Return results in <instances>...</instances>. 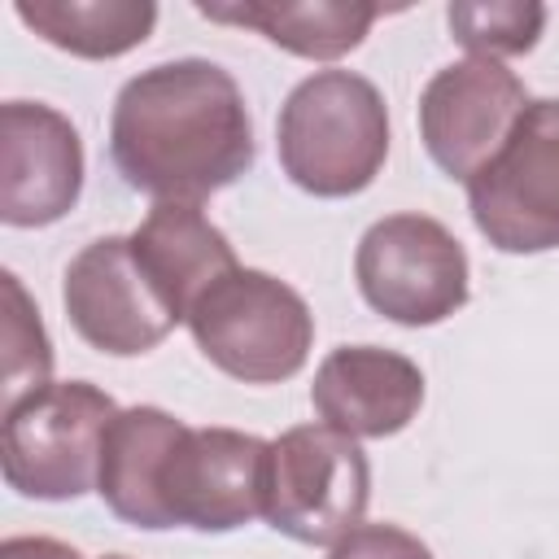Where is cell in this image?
<instances>
[{"label": "cell", "mask_w": 559, "mask_h": 559, "mask_svg": "<svg viewBox=\"0 0 559 559\" xmlns=\"http://www.w3.org/2000/svg\"><path fill=\"white\" fill-rule=\"evenodd\" d=\"M258 157L240 83L205 57L157 61L131 74L109 109V162L153 201L201 205Z\"/></svg>", "instance_id": "1"}, {"label": "cell", "mask_w": 559, "mask_h": 559, "mask_svg": "<svg viewBox=\"0 0 559 559\" xmlns=\"http://www.w3.org/2000/svg\"><path fill=\"white\" fill-rule=\"evenodd\" d=\"M275 153L284 175L323 201L358 197L389 157V109L371 79L314 70L280 105Z\"/></svg>", "instance_id": "2"}, {"label": "cell", "mask_w": 559, "mask_h": 559, "mask_svg": "<svg viewBox=\"0 0 559 559\" xmlns=\"http://www.w3.org/2000/svg\"><path fill=\"white\" fill-rule=\"evenodd\" d=\"M197 349L240 384L293 380L314 345V314L306 297L271 271L231 266L188 310Z\"/></svg>", "instance_id": "3"}, {"label": "cell", "mask_w": 559, "mask_h": 559, "mask_svg": "<svg viewBox=\"0 0 559 559\" xmlns=\"http://www.w3.org/2000/svg\"><path fill=\"white\" fill-rule=\"evenodd\" d=\"M118 402L92 380H52L4 411V485L35 502H74L96 489L100 445Z\"/></svg>", "instance_id": "4"}, {"label": "cell", "mask_w": 559, "mask_h": 559, "mask_svg": "<svg viewBox=\"0 0 559 559\" xmlns=\"http://www.w3.org/2000/svg\"><path fill=\"white\" fill-rule=\"evenodd\" d=\"M371 502V463L362 445L328 424H297L266 450L262 520L301 542L336 546L362 524Z\"/></svg>", "instance_id": "5"}, {"label": "cell", "mask_w": 559, "mask_h": 559, "mask_svg": "<svg viewBox=\"0 0 559 559\" xmlns=\"http://www.w3.org/2000/svg\"><path fill=\"white\" fill-rule=\"evenodd\" d=\"M354 280L362 301L402 328L445 323L467 306L472 266L459 236L432 214H384L354 249Z\"/></svg>", "instance_id": "6"}, {"label": "cell", "mask_w": 559, "mask_h": 559, "mask_svg": "<svg viewBox=\"0 0 559 559\" xmlns=\"http://www.w3.org/2000/svg\"><path fill=\"white\" fill-rule=\"evenodd\" d=\"M476 231L498 253L559 249V96H537L502 148L467 179Z\"/></svg>", "instance_id": "7"}, {"label": "cell", "mask_w": 559, "mask_h": 559, "mask_svg": "<svg viewBox=\"0 0 559 559\" xmlns=\"http://www.w3.org/2000/svg\"><path fill=\"white\" fill-rule=\"evenodd\" d=\"M271 441L240 428H179L153 472L157 528L231 533L262 515Z\"/></svg>", "instance_id": "8"}, {"label": "cell", "mask_w": 559, "mask_h": 559, "mask_svg": "<svg viewBox=\"0 0 559 559\" xmlns=\"http://www.w3.org/2000/svg\"><path fill=\"white\" fill-rule=\"evenodd\" d=\"M528 100L520 74L502 61H450L419 92V140L437 170L467 183L502 148Z\"/></svg>", "instance_id": "9"}, {"label": "cell", "mask_w": 559, "mask_h": 559, "mask_svg": "<svg viewBox=\"0 0 559 559\" xmlns=\"http://www.w3.org/2000/svg\"><path fill=\"white\" fill-rule=\"evenodd\" d=\"M61 301L83 345L114 358L148 354L179 328L170 306L157 297L140 262L131 258L127 236H100L83 245L66 266Z\"/></svg>", "instance_id": "10"}, {"label": "cell", "mask_w": 559, "mask_h": 559, "mask_svg": "<svg viewBox=\"0 0 559 559\" xmlns=\"http://www.w3.org/2000/svg\"><path fill=\"white\" fill-rule=\"evenodd\" d=\"M79 127L39 100L0 105V218L4 227H48L79 205Z\"/></svg>", "instance_id": "11"}, {"label": "cell", "mask_w": 559, "mask_h": 559, "mask_svg": "<svg viewBox=\"0 0 559 559\" xmlns=\"http://www.w3.org/2000/svg\"><path fill=\"white\" fill-rule=\"evenodd\" d=\"M310 406L319 424L354 441H380L419 415L424 371L384 345H336L314 371Z\"/></svg>", "instance_id": "12"}, {"label": "cell", "mask_w": 559, "mask_h": 559, "mask_svg": "<svg viewBox=\"0 0 559 559\" xmlns=\"http://www.w3.org/2000/svg\"><path fill=\"white\" fill-rule=\"evenodd\" d=\"M127 240L144 280L157 288L179 323H188V310L218 275L240 266L231 240L201 214V205L183 201H157Z\"/></svg>", "instance_id": "13"}, {"label": "cell", "mask_w": 559, "mask_h": 559, "mask_svg": "<svg viewBox=\"0 0 559 559\" xmlns=\"http://www.w3.org/2000/svg\"><path fill=\"white\" fill-rule=\"evenodd\" d=\"M197 13L227 26H249L293 57L336 61L367 39L371 22L384 9L362 0H231V4L201 0Z\"/></svg>", "instance_id": "14"}, {"label": "cell", "mask_w": 559, "mask_h": 559, "mask_svg": "<svg viewBox=\"0 0 559 559\" xmlns=\"http://www.w3.org/2000/svg\"><path fill=\"white\" fill-rule=\"evenodd\" d=\"M183 419H175L162 406H127L114 415L105 445H100V472H96V493L100 502L135 528L157 533L153 515V472L166 445L179 437Z\"/></svg>", "instance_id": "15"}, {"label": "cell", "mask_w": 559, "mask_h": 559, "mask_svg": "<svg viewBox=\"0 0 559 559\" xmlns=\"http://www.w3.org/2000/svg\"><path fill=\"white\" fill-rule=\"evenodd\" d=\"M13 13L44 44L83 61H114L157 26L153 0H17Z\"/></svg>", "instance_id": "16"}, {"label": "cell", "mask_w": 559, "mask_h": 559, "mask_svg": "<svg viewBox=\"0 0 559 559\" xmlns=\"http://www.w3.org/2000/svg\"><path fill=\"white\" fill-rule=\"evenodd\" d=\"M445 26L454 44L472 57H524L537 48L546 31V4L537 0H454L445 9Z\"/></svg>", "instance_id": "17"}, {"label": "cell", "mask_w": 559, "mask_h": 559, "mask_svg": "<svg viewBox=\"0 0 559 559\" xmlns=\"http://www.w3.org/2000/svg\"><path fill=\"white\" fill-rule=\"evenodd\" d=\"M0 280H4V411H9L35 389L52 384V345L22 280L13 271H4Z\"/></svg>", "instance_id": "18"}, {"label": "cell", "mask_w": 559, "mask_h": 559, "mask_svg": "<svg viewBox=\"0 0 559 559\" xmlns=\"http://www.w3.org/2000/svg\"><path fill=\"white\" fill-rule=\"evenodd\" d=\"M328 559H432V550L397 524H358L328 550Z\"/></svg>", "instance_id": "19"}, {"label": "cell", "mask_w": 559, "mask_h": 559, "mask_svg": "<svg viewBox=\"0 0 559 559\" xmlns=\"http://www.w3.org/2000/svg\"><path fill=\"white\" fill-rule=\"evenodd\" d=\"M0 559H83L70 542L61 537H39V533H17L0 542Z\"/></svg>", "instance_id": "20"}, {"label": "cell", "mask_w": 559, "mask_h": 559, "mask_svg": "<svg viewBox=\"0 0 559 559\" xmlns=\"http://www.w3.org/2000/svg\"><path fill=\"white\" fill-rule=\"evenodd\" d=\"M100 559H127V555H100Z\"/></svg>", "instance_id": "21"}]
</instances>
